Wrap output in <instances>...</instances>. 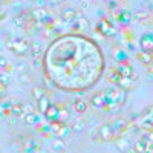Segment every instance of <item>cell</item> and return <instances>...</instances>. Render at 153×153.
Returning a JSON list of instances; mask_svg holds the SVG:
<instances>
[{
	"mask_svg": "<svg viewBox=\"0 0 153 153\" xmlns=\"http://www.w3.org/2000/svg\"><path fill=\"white\" fill-rule=\"evenodd\" d=\"M6 46L17 55H26L31 51V45L25 38H11V40H6Z\"/></svg>",
	"mask_w": 153,
	"mask_h": 153,
	"instance_id": "cell-1",
	"label": "cell"
},
{
	"mask_svg": "<svg viewBox=\"0 0 153 153\" xmlns=\"http://www.w3.org/2000/svg\"><path fill=\"white\" fill-rule=\"evenodd\" d=\"M51 132H52L57 138H68L71 133H72V129H71V126H66L65 123H51Z\"/></svg>",
	"mask_w": 153,
	"mask_h": 153,
	"instance_id": "cell-2",
	"label": "cell"
},
{
	"mask_svg": "<svg viewBox=\"0 0 153 153\" xmlns=\"http://www.w3.org/2000/svg\"><path fill=\"white\" fill-rule=\"evenodd\" d=\"M106 100L107 103H117V104H121L124 101V91L123 89H110V91L106 92Z\"/></svg>",
	"mask_w": 153,
	"mask_h": 153,
	"instance_id": "cell-3",
	"label": "cell"
},
{
	"mask_svg": "<svg viewBox=\"0 0 153 153\" xmlns=\"http://www.w3.org/2000/svg\"><path fill=\"white\" fill-rule=\"evenodd\" d=\"M139 46H141V51L149 54H153V35L152 34H144L139 40Z\"/></svg>",
	"mask_w": 153,
	"mask_h": 153,
	"instance_id": "cell-4",
	"label": "cell"
},
{
	"mask_svg": "<svg viewBox=\"0 0 153 153\" xmlns=\"http://www.w3.org/2000/svg\"><path fill=\"white\" fill-rule=\"evenodd\" d=\"M98 136H100L101 139H104V141H110V139L115 138V129H113L110 124H104V126L100 127Z\"/></svg>",
	"mask_w": 153,
	"mask_h": 153,
	"instance_id": "cell-5",
	"label": "cell"
},
{
	"mask_svg": "<svg viewBox=\"0 0 153 153\" xmlns=\"http://www.w3.org/2000/svg\"><path fill=\"white\" fill-rule=\"evenodd\" d=\"M31 16H32V19L37 22V23H40V22H45V20H48V11L45 9V8H35V9H32L31 11Z\"/></svg>",
	"mask_w": 153,
	"mask_h": 153,
	"instance_id": "cell-6",
	"label": "cell"
},
{
	"mask_svg": "<svg viewBox=\"0 0 153 153\" xmlns=\"http://www.w3.org/2000/svg\"><path fill=\"white\" fill-rule=\"evenodd\" d=\"M61 19L65 22H72L75 19H78V14H76V11L74 8H65L61 11Z\"/></svg>",
	"mask_w": 153,
	"mask_h": 153,
	"instance_id": "cell-7",
	"label": "cell"
},
{
	"mask_svg": "<svg viewBox=\"0 0 153 153\" xmlns=\"http://www.w3.org/2000/svg\"><path fill=\"white\" fill-rule=\"evenodd\" d=\"M150 147H152V143L149 141L147 138H143V139H139V141L136 143V146H135V152H136V153H146Z\"/></svg>",
	"mask_w": 153,
	"mask_h": 153,
	"instance_id": "cell-8",
	"label": "cell"
},
{
	"mask_svg": "<svg viewBox=\"0 0 153 153\" xmlns=\"http://www.w3.org/2000/svg\"><path fill=\"white\" fill-rule=\"evenodd\" d=\"M91 103L95 106V107H104L107 100H106V94H95L92 98H91Z\"/></svg>",
	"mask_w": 153,
	"mask_h": 153,
	"instance_id": "cell-9",
	"label": "cell"
},
{
	"mask_svg": "<svg viewBox=\"0 0 153 153\" xmlns=\"http://www.w3.org/2000/svg\"><path fill=\"white\" fill-rule=\"evenodd\" d=\"M135 20H136L138 23L144 25V26H147V25H150V22H152V17H150L149 12L139 11V12H136V14H135Z\"/></svg>",
	"mask_w": 153,
	"mask_h": 153,
	"instance_id": "cell-10",
	"label": "cell"
},
{
	"mask_svg": "<svg viewBox=\"0 0 153 153\" xmlns=\"http://www.w3.org/2000/svg\"><path fill=\"white\" fill-rule=\"evenodd\" d=\"M45 117L51 121V123H54V121H58V107L57 106H52L51 104L49 109L45 112Z\"/></svg>",
	"mask_w": 153,
	"mask_h": 153,
	"instance_id": "cell-11",
	"label": "cell"
},
{
	"mask_svg": "<svg viewBox=\"0 0 153 153\" xmlns=\"http://www.w3.org/2000/svg\"><path fill=\"white\" fill-rule=\"evenodd\" d=\"M11 113H12V115H16L17 118L23 117V115H26L23 104H20V103H12V104H11Z\"/></svg>",
	"mask_w": 153,
	"mask_h": 153,
	"instance_id": "cell-12",
	"label": "cell"
},
{
	"mask_svg": "<svg viewBox=\"0 0 153 153\" xmlns=\"http://www.w3.org/2000/svg\"><path fill=\"white\" fill-rule=\"evenodd\" d=\"M117 72H118L121 76H127V78H132V76H133V69H132V66H129V65H121Z\"/></svg>",
	"mask_w": 153,
	"mask_h": 153,
	"instance_id": "cell-13",
	"label": "cell"
},
{
	"mask_svg": "<svg viewBox=\"0 0 153 153\" xmlns=\"http://www.w3.org/2000/svg\"><path fill=\"white\" fill-rule=\"evenodd\" d=\"M51 147H52V150H55L57 153H61V152H65L66 144H65V141H63L61 138H57V139H54V141H52Z\"/></svg>",
	"mask_w": 153,
	"mask_h": 153,
	"instance_id": "cell-14",
	"label": "cell"
},
{
	"mask_svg": "<svg viewBox=\"0 0 153 153\" xmlns=\"http://www.w3.org/2000/svg\"><path fill=\"white\" fill-rule=\"evenodd\" d=\"M89 26V22L86 20V17H78L76 22L74 23V31H83Z\"/></svg>",
	"mask_w": 153,
	"mask_h": 153,
	"instance_id": "cell-15",
	"label": "cell"
},
{
	"mask_svg": "<svg viewBox=\"0 0 153 153\" xmlns=\"http://www.w3.org/2000/svg\"><path fill=\"white\" fill-rule=\"evenodd\" d=\"M100 26H101V32H103L104 35H112V34L115 32V29L110 26V23H109L106 19L101 20V25H100Z\"/></svg>",
	"mask_w": 153,
	"mask_h": 153,
	"instance_id": "cell-16",
	"label": "cell"
},
{
	"mask_svg": "<svg viewBox=\"0 0 153 153\" xmlns=\"http://www.w3.org/2000/svg\"><path fill=\"white\" fill-rule=\"evenodd\" d=\"M25 121H26L29 126H35V124H38L40 118H38V115L35 112H29V113L25 115Z\"/></svg>",
	"mask_w": 153,
	"mask_h": 153,
	"instance_id": "cell-17",
	"label": "cell"
},
{
	"mask_svg": "<svg viewBox=\"0 0 153 153\" xmlns=\"http://www.w3.org/2000/svg\"><path fill=\"white\" fill-rule=\"evenodd\" d=\"M138 60L143 63V65H150V63L153 61L152 58V54L149 52H144V51H141V52H138Z\"/></svg>",
	"mask_w": 153,
	"mask_h": 153,
	"instance_id": "cell-18",
	"label": "cell"
},
{
	"mask_svg": "<svg viewBox=\"0 0 153 153\" xmlns=\"http://www.w3.org/2000/svg\"><path fill=\"white\" fill-rule=\"evenodd\" d=\"M84 127H86L84 120L78 118V120H75V121H74V124L71 126V129H72V132H83V130H84Z\"/></svg>",
	"mask_w": 153,
	"mask_h": 153,
	"instance_id": "cell-19",
	"label": "cell"
},
{
	"mask_svg": "<svg viewBox=\"0 0 153 153\" xmlns=\"http://www.w3.org/2000/svg\"><path fill=\"white\" fill-rule=\"evenodd\" d=\"M74 109H75L76 113H83L87 109V103H86L84 100H76L75 103H74Z\"/></svg>",
	"mask_w": 153,
	"mask_h": 153,
	"instance_id": "cell-20",
	"label": "cell"
},
{
	"mask_svg": "<svg viewBox=\"0 0 153 153\" xmlns=\"http://www.w3.org/2000/svg\"><path fill=\"white\" fill-rule=\"evenodd\" d=\"M29 52H31V55L34 57V60L40 57V54H42V46H40V43L34 42V43L31 45V51H29Z\"/></svg>",
	"mask_w": 153,
	"mask_h": 153,
	"instance_id": "cell-21",
	"label": "cell"
},
{
	"mask_svg": "<svg viewBox=\"0 0 153 153\" xmlns=\"http://www.w3.org/2000/svg\"><path fill=\"white\" fill-rule=\"evenodd\" d=\"M49 106H51V103H49V100L46 97H43L42 100H38V107H40V112L42 113H45L49 109Z\"/></svg>",
	"mask_w": 153,
	"mask_h": 153,
	"instance_id": "cell-22",
	"label": "cell"
},
{
	"mask_svg": "<svg viewBox=\"0 0 153 153\" xmlns=\"http://www.w3.org/2000/svg\"><path fill=\"white\" fill-rule=\"evenodd\" d=\"M32 97H34L37 101L42 100V98L45 97V91H43L42 87H34V89H32Z\"/></svg>",
	"mask_w": 153,
	"mask_h": 153,
	"instance_id": "cell-23",
	"label": "cell"
},
{
	"mask_svg": "<svg viewBox=\"0 0 153 153\" xmlns=\"http://www.w3.org/2000/svg\"><path fill=\"white\" fill-rule=\"evenodd\" d=\"M26 150L28 153H37L38 152V146H37V143H34V141H28L26 143Z\"/></svg>",
	"mask_w": 153,
	"mask_h": 153,
	"instance_id": "cell-24",
	"label": "cell"
},
{
	"mask_svg": "<svg viewBox=\"0 0 153 153\" xmlns=\"http://www.w3.org/2000/svg\"><path fill=\"white\" fill-rule=\"evenodd\" d=\"M0 113H2V115H9L11 113V104L9 103L0 104Z\"/></svg>",
	"mask_w": 153,
	"mask_h": 153,
	"instance_id": "cell-25",
	"label": "cell"
},
{
	"mask_svg": "<svg viewBox=\"0 0 153 153\" xmlns=\"http://www.w3.org/2000/svg\"><path fill=\"white\" fill-rule=\"evenodd\" d=\"M68 118H69V113H68L66 109H65V110H58V121H60V123L66 121Z\"/></svg>",
	"mask_w": 153,
	"mask_h": 153,
	"instance_id": "cell-26",
	"label": "cell"
},
{
	"mask_svg": "<svg viewBox=\"0 0 153 153\" xmlns=\"http://www.w3.org/2000/svg\"><path fill=\"white\" fill-rule=\"evenodd\" d=\"M121 16H123V17H121V22H126V23H127V22L130 20V14H129V12H123Z\"/></svg>",
	"mask_w": 153,
	"mask_h": 153,
	"instance_id": "cell-27",
	"label": "cell"
},
{
	"mask_svg": "<svg viewBox=\"0 0 153 153\" xmlns=\"http://www.w3.org/2000/svg\"><path fill=\"white\" fill-rule=\"evenodd\" d=\"M8 81H9V78H8V76L6 75H0V84H8Z\"/></svg>",
	"mask_w": 153,
	"mask_h": 153,
	"instance_id": "cell-28",
	"label": "cell"
},
{
	"mask_svg": "<svg viewBox=\"0 0 153 153\" xmlns=\"http://www.w3.org/2000/svg\"><path fill=\"white\" fill-rule=\"evenodd\" d=\"M5 92H6V86L5 84H0V100H2V97L5 95Z\"/></svg>",
	"mask_w": 153,
	"mask_h": 153,
	"instance_id": "cell-29",
	"label": "cell"
},
{
	"mask_svg": "<svg viewBox=\"0 0 153 153\" xmlns=\"http://www.w3.org/2000/svg\"><path fill=\"white\" fill-rule=\"evenodd\" d=\"M35 5L38 8H45V0H35Z\"/></svg>",
	"mask_w": 153,
	"mask_h": 153,
	"instance_id": "cell-30",
	"label": "cell"
},
{
	"mask_svg": "<svg viewBox=\"0 0 153 153\" xmlns=\"http://www.w3.org/2000/svg\"><path fill=\"white\" fill-rule=\"evenodd\" d=\"M6 58H3V57H0V68H5L6 66Z\"/></svg>",
	"mask_w": 153,
	"mask_h": 153,
	"instance_id": "cell-31",
	"label": "cell"
},
{
	"mask_svg": "<svg viewBox=\"0 0 153 153\" xmlns=\"http://www.w3.org/2000/svg\"><path fill=\"white\" fill-rule=\"evenodd\" d=\"M51 3H54V5H60V3H65L66 0H49Z\"/></svg>",
	"mask_w": 153,
	"mask_h": 153,
	"instance_id": "cell-32",
	"label": "cell"
},
{
	"mask_svg": "<svg viewBox=\"0 0 153 153\" xmlns=\"http://www.w3.org/2000/svg\"><path fill=\"white\" fill-rule=\"evenodd\" d=\"M5 19H6V14H5V12H0V22L5 20Z\"/></svg>",
	"mask_w": 153,
	"mask_h": 153,
	"instance_id": "cell-33",
	"label": "cell"
},
{
	"mask_svg": "<svg viewBox=\"0 0 153 153\" xmlns=\"http://www.w3.org/2000/svg\"><path fill=\"white\" fill-rule=\"evenodd\" d=\"M150 71H152V72H153V61H152V63H150Z\"/></svg>",
	"mask_w": 153,
	"mask_h": 153,
	"instance_id": "cell-34",
	"label": "cell"
},
{
	"mask_svg": "<svg viewBox=\"0 0 153 153\" xmlns=\"http://www.w3.org/2000/svg\"><path fill=\"white\" fill-rule=\"evenodd\" d=\"M20 153H28V152H26V150H23V152H20Z\"/></svg>",
	"mask_w": 153,
	"mask_h": 153,
	"instance_id": "cell-35",
	"label": "cell"
},
{
	"mask_svg": "<svg viewBox=\"0 0 153 153\" xmlns=\"http://www.w3.org/2000/svg\"><path fill=\"white\" fill-rule=\"evenodd\" d=\"M118 2H123V0H118Z\"/></svg>",
	"mask_w": 153,
	"mask_h": 153,
	"instance_id": "cell-36",
	"label": "cell"
}]
</instances>
